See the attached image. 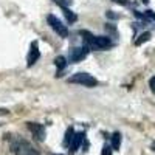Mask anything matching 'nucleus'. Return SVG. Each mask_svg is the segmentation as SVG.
Masks as SVG:
<instances>
[{
    "mask_svg": "<svg viewBox=\"0 0 155 155\" xmlns=\"http://www.w3.org/2000/svg\"><path fill=\"white\" fill-rule=\"evenodd\" d=\"M11 149L16 155H39V152L30 143H27V141H23V140L14 141V143L11 144Z\"/></svg>",
    "mask_w": 155,
    "mask_h": 155,
    "instance_id": "obj_1",
    "label": "nucleus"
},
{
    "mask_svg": "<svg viewBox=\"0 0 155 155\" xmlns=\"http://www.w3.org/2000/svg\"><path fill=\"white\" fill-rule=\"evenodd\" d=\"M68 82L71 84H81V85H85V87H95L98 85V81H96V78H93L92 74H88V73H76L73 74Z\"/></svg>",
    "mask_w": 155,
    "mask_h": 155,
    "instance_id": "obj_2",
    "label": "nucleus"
},
{
    "mask_svg": "<svg viewBox=\"0 0 155 155\" xmlns=\"http://www.w3.org/2000/svg\"><path fill=\"white\" fill-rule=\"evenodd\" d=\"M92 50H96V51H101V50H107L110 48L113 44L110 41V37L107 36H93L92 39H90V42L87 44Z\"/></svg>",
    "mask_w": 155,
    "mask_h": 155,
    "instance_id": "obj_3",
    "label": "nucleus"
},
{
    "mask_svg": "<svg viewBox=\"0 0 155 155\" xmlns=\"http://www.w3.org/2000/svg\"><path fill=\"white\" fill-rule=\"evenodd\" d=\"M47 20H48V23H50V27L53 28L61 37H67V36H68V30H67V27H65V25H64L56 16L50 14V16L47 17Z\"/></svg>",
    "mask_w": 155,
    "mask_h": 155,
    "instance_id": "obj_4",
    "label": "nucleus"
},
{
    "mask_svg": "<svg viewBox=\"0 0 155 155\" xmlns=\"http://www.w3.org/2000/svg\"><path fill=\"white\" fill-rule=\"evenodd\" d=\"M28 129L33 132V135L36 137V140L39 141H44L45 140V129L42 124H37V123H27Z\"/></svg>",
    "mask_w": 155,
    "mask_h": 155,
    "instance_id": "obj_5",
    "label": "nucleus"
},
{
    "mask_svg": "<svg viewBox=\"0 0 155 155\" xmlns=\"http://www.w3.org/2000/svg\"><path fill=\"white\" fill-rule=\"evenodd\" d=\"M87 53H88V50H87L85 47L73 48V50H71V54H70V59H71L73 62H81L82 59H85Z\"/></svg>",
    "mask_w": 155,
    "mask_h": 155,
    "instance_id": "obj_6",
    "label": "nucleus"
},
{
    "mask_svg": "<svg viewBox=\"0 0 155 155\" xmlns=\"http://www.w3.org/2000/svg\"><path fill=\"white\" fill-rule=\"evenodd\" d=\"M39 58H41V51H39L37 48V42H33L31 44V48H30V53H28V67L34 65V64L39 61Z\"/></svg>",
    "mask_w": 155,
    "mask_h": 155,
    "instance_id": "obj_7",
    "label": "nucleus"
},
{
    "mask_svg": "<svg viewBox=\"0 0 155 155\" xmlns=\"http://www.w3.org/2000/svg\"><path fill=\"white\" fill-rule=\"evenodd\" d=\"M82 141H84V134H82V132H78V134H74L73 141H71V144H70L71 152H76L78 149H79V146L82 144Z\"/></svg>",
    "mask_w": 155,
    "mask_h": 155,
    "instance_id": "obj_8",
    "label": "nucleus"
},
{
    "mask_svg": "<svg viewBox=\"0 0 155 155\" xmlns=\"http://www.w3.org/2000/svg\"><path fill=\"white\" fill-rule=\"evenodd\" d=\"M62 11H64V16H65V19L68 20V23H74V22L78 20V16L74 14L71 9H68L67 6H65V8H62Z\"/></svg>",
    "mask_w": 155,
    "mask_h": 155,
    "instance_id": "obj_9",
    "label": "nucleus"
},
{
    "mask_svg": "<svg viewBox=\"0 0 155 155\" xmlns=\"http://www.w3.org/2000/svg\"><path fill=\"white\" fill-rule=\"evenodd\" d=\"M120 146H121V134H120V132H115V134L112 135V147H113L115 150H118Z\"/></svg>",
    "mask_w": 155,
    "mask_h": 155,
    "instance_id": "obj_10",
    "label": "nucleus"
},
{
    "mask_svg": "<svg viewBox=\"0 0 155 155\" xmlns=\"http://www.w3.org/2000/svg\"><path fill=\"white\" fill-rule=\"evenodd\" d=\"M74 132H73V127H68L67 132H65V138H64V146H70L71 141H73Z\"/></svg>",
    "mask_w": 155,
    "mask_h": 155,
    "instance_id": "obj_11",
    "label": "nucleus"
},
{
    "mask_svg": "<svg viewBox=\"0 0 155 155\" xmlns=\"http://www.w3.org/2000/svg\"><path fill=\"white\" fill-rule=\"evenodd\" d=\"M54 65L59 68V70H64L67 67V59L64 58V56H58L56 59H54Z\"/></svg>",
    "mask_w": 155,
    "mask_h": 155,
    "instance_id": "obj_12",
    "label": "nucleus"
},
{
    "mask_svg": "<svg viewBox=\"0 0 155 155\" xmlns=\"http://www.w3.org/2000/svg\"><path fill=\"white\" fill-rule=\"evenodd\" d=\"M149 39H150V33H149V31H146V33H143V34H140V37H138L137 41H135V45H138V47H140L141 44L147 42Z\"/></svg>",
    "mask_w": 155,
    "mask_h": 155,
    "instance_id": "obj_13",
    "label": "nucleus"
},
{
    "mask_svg": "<svg viewBox=\"0 0 155 155\" xmlns=\"http://www.w3.org/2000/svg\"><path fill=\"white\" fill-rule=\"evenodd\" d=\"M54 2H56L58 5H61V8H65L67 5L71 3V0H54Z\"/></svg>",
    "mask_w": 155,
    "mask_h": 155,
    "instance_id": "obj_14",
    "label": "nucleus"
},
{
    "mask_svg": "<svg viewBox=\"0 0 155 155\" xmlns=\"http://www.w3.org/2000/svg\"><path fill=\"white\" fill-rule=\"evenodd\" d=\"M112 150H113V147L106 144L104 147H102V155H112Z\"/></svg>",
    "mask_w": 155,
    "mask_h": 155,
    "instance_id": "obj_15",
    "label": "nucleus"
},
{
    "mask_svg": "<svg viewBox=\"0 0 155 155\" xmlns=\"http://www.w3.org/2000/svg\"><path fill=\"white\" fill-rule=\"evenodd\" d=\"M115 3H120V5H127V0H113Z\"/></svg>",
    "mask_w": 155,
    "mask_h": 155,
    "instance_id": "obj_16",
    "label": "nucleus"
},
{
    "mask_svg": "<svg viewBox=\"0 0 155 155\" xmlns=\"http://www.w3.org/2000/svg\"><path fill=\"white\" fill-rule=\"evenodd\" d=\"M107 16H109L110 19H116V17H118V16H115V14H112V11H109V12H107Z\"/></svg>",
    "mask_w": 155,
    "mask_h": 155,
    "instance_id": "obj_17",
    "label": "nucleus"
},
{
    "mask_svg": "<svg viewBox=\"0 0 155 155\" xmlns=\"http://www.w3.org/2000/svg\"><path fill=\"white\" fill-rule=\"evenodd\" d=\"M152 150L155 152V141H153V143H152Z\"/></svg>",
    "mask_w": 155,
    "mask_h": 155,
    "instance_id": "obj_18",
    "label": "nucleus"
}]
</instances>
